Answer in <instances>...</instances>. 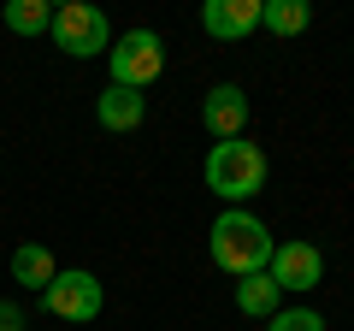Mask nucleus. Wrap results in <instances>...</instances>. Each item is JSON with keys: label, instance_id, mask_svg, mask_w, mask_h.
<instances>
[{"label": "nucleus", "instance_id": "obj_1", "mask_svg": "<svg viewBox=\"0 0 354 331\" xmlns=\"http://www.w3.org/2000/svg\"><path fill=\"white\" fill-rule=\"evenodd\" d=\"M207 249H213V267H218V272L248 278V272H266V260H272V249H278V242H272V231H266L248 207H225V213L213 219Z\"/></svg>", "mask_w": 354, "mask_h": 331}, {"label": "nucleus", "instance_id": "obj_2", "mask_svg": "<svg viewBox=\"0 0 354 331\" xmlns=\"http://www.w3.org/2000/svg\"><path fill=\"white\" fill-rule=\"evenodd\" d=\"M266 154L260 142L248 136H230V142H213V154H207V190L225 195V202H254V195L266 190Z\"/></svg>", "mask_w": 354, "mask_h": 331}, {"label": "nucleus", "instance_id": "obj_3", "mask_svg": "<svg viewBox=\"0 0 354 331\" xmlns=\"http://www.w3.org/2000/svg\"><path fill=\"white\" fill-rule=\"evenodd\" d=\"M106 71H113L118 89H148L153 77L165 71V42L153 36V30H124V36H113V48H106Z\"/></svg>", "mask_w": 354, "mask_h": 331}, {"label": "nucleus", "instance_id": "obj_4", "mask_svg": "<svg viewBox=\"0 0 354 331\" xmlns=\"http://www.w3.org/2000/svg\"><path fill=\"white\" fill-rule=\"evenodd\" d=\"M48 36L59 42V53H71V60H95V53L113 48V24H106V12L88 6V0H65L59 12H53Z\"/></svg>", "mask_w": 354, "mask_h": 331}, {"label": "nucleus", "instance_id": "obj_5", "mask_svg": "<svg viewBox=\"0 0 354 331\" xmlns=\"http://www.w3.org/2000/svg\"><path fill=\"white\" fill-rule=\"evenodd\" d=\"M41 307H48L53 319L88 325V319H101V307H106V284L95 278V272H83V267H59V278L41 290Z\"/></svg>", "mask_w": 354, "mask_h": 331}, {"label": "nucleus", "instance_id": "obj_6", "mask_svg": "<svg viewBox=\"0 0 354 331\" xmlns=\"http://www.w3.org/2000/svg\"><path fill=\"white\" fill-rule=\"evenodd\" d=\"M266 278L278 284L283 296H307V290H319V284H325V255H319L313 242L290 237V242H278V249H272Z\"/></svg>", "mask_w": 354, "mask_h": 331}, {"label": "nucleus", "instance_id": "obj_7", "mask_svg": "<svg viewBox=\"0 0 354 331\" xmlns=\"http://www.w3.org/2000/svg\"><path fill=\"white\" fill-rule=\"evenodd\" d=\"M201 125L213 142H230V136H248V95L236 89V83H218V89H207L201 101Z\"/></svg>", "mask_w": 354, "mask_h": 331}, {"label": "nucleus", "instance_id": "obj_8", "mask_svg": "<svg viewBox=\"0 0 354 331\" xmlns=\"http://www.w3.org/2000/svg\"><path fill=\"white\" fill-rule=\"evenodd\" d=\"M201 30L213 42H248L254 30H260V0H207Z\"/></svg>", "mask_w": 354, "mask_h": 331}, {"label": "nucleus", "instance_id": "obj_9", "mask_svg": "<svg viewBox=\"0 0 354 331\" xmlns=\"http://www.w3.org/2000/svg\"><path fill=\"white\" fill-rule=\"evenodd\" d=\"M95 118H101L106 130H142V118H148V101H142L136 89H101V101H95Z\"/></svg>", "mask_w": 354, "mask_h": 331}, {"label": "nucleus", "instance_id": "obj_10", "mask_svg": "<svg viewBox=\"0 0 354 331\" xmlns=\"http://www.w3.org/2000/svg\"><path fill=\"white\" fill-rule=\"evenodd\" d=\"M53 278H59V260H53L41 242H18V249H12V284H24V290L41 296Z\"/></svg>", "mask_w": 354, "mask_h": 331}, {"label": "nucleus", "instance_id": "obj_11", "mask_svg": "<svg viewBox=\"0 0 354 331\" xmlns=\"http://www.w3.org/2000/svg\"><path fill=\"white\" fill-rule=\"evenodd\" d=\"M236 307L248 319H272L283 307V290L272 278H266V272H248V278H236Z\"/></svg>", "mask_w": 354, "mask_h": 331}, {"label": "nucleus", "instance_id": "obj_12", "mask_svg": "<svg viewBox=\"0 0 354 331\" xmlns=\"http://www.w3.org/2000/svg\"><path fill=\"white\" fill-rule=\"evenodd\" d=\"M260 24L272 30V36H301V30L313 24V6H307V0H260Z\"/></svg>", "mask_w": 354, "mask_h": 331}, {"label": "nucleus", "instance_id": "obj_13", "mask_svg": "<svg viewBox=\"0 0 354 331\" xmlns=\"http://www.w3.org/2000/svg\"><path fill=\"white\" fill-rule=\"evenodd\" d=\"M6 30L12 36H48V24H53V6L48 0H6Z\"/></svg>", "mask_w": 354, "mask_h": 331}, {"label": "nucleus", "instance_id": "obj_14", "mask_svg": "<svg viewBox=\"0 0 354 331\" xmlns=\"http://www.w3.org/2000/svg\"><path fill=\"white\" fill-rule=\"evenodd\" d=\"M266 331H325V314H313V307H278L266 319Z\"/></svg>", "mask_w": 354, "mask_h": 331}, {"label": "nucleus", "instance_id": "obj_15", "mask_svg": "<svg viewBox=\"0 0 354 331\" xmlns=\"http://www.w3.org/2000/svg\"><path fill=\"white\" fill-rule=\"evenodd\" d=\"M0 331H24V307L12 296H0Z\"/></svg>", "mask_w": 354, "mask_h": 331}]
</instances>
